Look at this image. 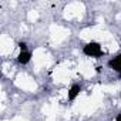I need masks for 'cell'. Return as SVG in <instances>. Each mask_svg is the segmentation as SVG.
I'll use <instances>...</instances> for the list:
<instances>
[{"label":"cell","mask_w":121,"mask_h":121,"mask_svg":"<svg viewBox=\"0 0 121 121\" xmlns=\"http://www.w3.org/2000/svg\"><path fill=\"white\" fill-rule=\"evenodd\" d=\"M83 54L93 58H100L103 56V47L98 41H88L83 46Z\"/></svg>","instance_id":"6da1fadb"},{"label":"cell","mask_w":121,"mask_h":121,"mask_svg":"<svg viewBox=\"0 0 121 121\" xmlns=\"http://www.w3.org/2000/svg\"><path fill=\"white\" fill-rule=\"evenodd\" d=\"M107 66H108L111 70H114V71H115V73L121 77V53H118L117 56L111 57V58L108 60Z\"/></svg>","instance_id":"7a4b0ae2"},{"label":"cell","mask_w":121,"mask_h":121,"mask_svg":"<svg viewBox=\"0 0 121 121\" xmlns=\"http://www.w3.org/2000/svg\"><path fill=\"white\" fill-rule=\"evenodd\" d=\"M81 91H83V87H81L80 84H71V87L69 88V93H67L69 101H74V100L80 95Z\"/></svg>","instance_id":"3957f363"},{"label":"cell","mask_w":121,"mask_h":121,"mask_svg":"<svg viewBox=\"0 0 121 121\" xmlns=\"http://www.w3.org/2000/svg\"><path fill=\"white\" fill-rule=\"evenodd\" d=\"M30 60H31V51L26 50V51H20L19 56H17V63L22 64V66H26L30 63Z\"/></svg>","instance_id":"277c9868"},{"label":"cell","mask_w":121,"mask_h":121,"mask_svg":"<svg viewBox=\"0 0 121 121\" xmlns=\"http://www.w3.org/2000/svg\"><path fill=\"white\" fill-rule=\"evenodd\" d=\"M19 48H20V51H26L27 50V43L26 41H20L19 43Z\"/></svg>","instance_id":"5b68a950"},{"label":"cell","mask_w":121,"mask_h":121,"mask_svg":"<svg viewBox=\"0 0 121 121\" xmlns=\"http://www.w3.org/2000/svg\"><path fill=\"white\" fill-rule=\"evenodd\" d=\"M115 121H121V112L115 115Z\"/></svg>","instance_id":"8992f818"}]
</instances>
